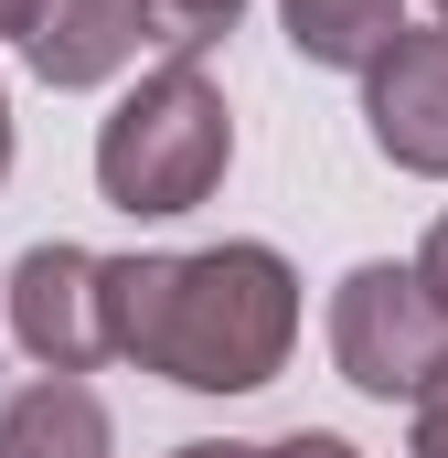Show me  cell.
Wrapping results in <instances>:
<instances>
[{"label": "cell", "mask_w": 448, "mask_h": 458, "mask_svg": "<svg viewBox=\"0 0 448 458\" xmlns=\"http://www.w3.org/2000/svg\"><path fill=\"white\" fill-rule=\"evenodd\" d=\"M0 171H11V97H0Z\"/></svg>", "instance_id": "cell-15"}, {"label": "cell", "mask_w": 448, "mask_h": 458, "mask_svg": "<svg viewBox=\"0 0 448 458\" xmlns=\"http://www.w3.org/2000/svg\"><path fill=\"white\" fill-rule=\"evenodd\" d=\"M299 342V277L278 245H214V256H108V352L193 384V394H256Z\"/></svg>", "instance_id": "cell-1"}, {"label": "cell", "mask_w": 448, "mask_h": 458, "mask_svg": "<svg viewBox=\"0 0 448 458\" xmlns=\"http://www.w3.org/2000/svg\"><path fill=\"white\" fill-rule=\"evenodd\" d=\"M395 32H406L395 0H289V43H299L310 64H332V75H363Z\"/></svg>", "instance_id": "cell-8"}, {"label": "cell", "mask_w": 448, "mask_h": 458, "mask_svg": "<svg viewBox=\"0 0 448 458\" xmlns=\"http://www.w3.org/2000/svg\"><path fill=\"white\" fill-rule=\"evenodd\" d=\"M332 362H341V384H363V394H384V405L438 394L448 310L417 288V267H352L332 288Z\"/></svg>", "instance_id": "cell-3"}, {"label": "cell", "mask_w": 448, "mask_h": 458, "mask_svg": "<svg viewBox=\"0 0 448 458\" xmlns=\"http://www.w3.org/2000/svg\"><path fill=\"white\" fill-rule=\"evenodd\" d=\"M417 288H427V299L448 310V214L427 225V245H417Z\"/></svg>", "instance_id": "cell-10"}, {"label": "cell", "mask_w": 448, "mask_h": 458, "mask_svg": "<svg viewBox=\"0 0 448 458\" xmlns=\"http://www.w3.org/2000/svg\"><path fill=\"white\" fill-rule=\"evenodd\" d=\"M224 160H235V117L203 86V64H160L97 128V192L117 214H193L224 182Z\"/></svg>", "instance_id": "cell-2"}, {"label": "cell", "mask_w": 448, "mask_h": 458, "mask_svg": "<svg viewBox=\"0 0 448 458\" xmlns=\"http://www.w3.org/2000/svg\"><path fill=\"white\" fill-rule=\"evenodd\" d=\"M32 21H43V0H0V32H11V43H22Z\"/></svg>", "instance_id": "cell-13"}, {"label": "cell", "mask_w": 448, "mask_h": 458, "mask_svg": "<svg viewBox=\"0 0 448 458\" xmlns=\"http://www.w3.org/2000/svg\"><path fill=\"white\" fill-rule=\"evenodd\" d=\"M267 458H352V448H341V437H321V427H299V437H278Z\"/></svg>", "instance_id": "cell-12"}, {"label": "cell", "mask_w": 448, "mask_h": 458, "mask_svg": "<svg viewBox=\"0 0 448 458\" xmlns=\"http://www.w3.org/2000/svg\"><path fill=\"white\" fill-rule=\"evenodd\" d=\"M11 331L43 373H97L108 362V256L86 245H32L11 267Z\"/></svg>", "instance_id": "cell-4"}, {"label": "cell", "mask_w": 448, "mask_h": 458, "mask_svg": "<svg viewBox=\"0 0 448 458\" xmlns=\"http://www.w3.org/2000/svg\"><path fill=\"white\" fill-rule=\"evenodd\" d=\"M417 458H448V384L417 394Z\"/></svg>", "instance_id": "cell-11"}, {"label": "cell", "mask_w": 448, "mask_h": 458, "mask_svg": "<svg viewBox=\"0 0 448 458\" xmlns=\"http://www.w3.org/2000/svg\"><path fill=\"white\" fill-rule=\"evenodd\" d=\"M438 384H448V373H438Z\"/></svg>", "instance_id": "cell-17"}, {"label": "cell", "mask_w": 448, "mask_h": 458, "mask_svg": "<svg viewBox=\"0 0 448 458\" xmlns=\"http://www.w3.org/2000/svg\"><path fill=\"white\" fill-rule=\"evenodd\" d=\"M438 21H448V0H438Z\"/></svg>", "instance_id": "cell-16"}, {"label": "cell", "mask_w": 448, "mask_h": 458, "mask_svg": "<svg viewBox=\"0 0 448 458\" xmlns=\"http://www.w3.org/2000/svg\"><path fill=\"white\" fill-rule=\"evenodd\" d=\"M171 458H267V448H224V437H193V448H171Z\"/></svg>", "instance_id": "cell-14"}, {"label": "cell", "mask_w": 448, "mask_h": 458, "mask_svg": "<svg viewBox=\"0 0 448 458\" xmlns=\"http://www.w3.org/2000/svg\"><path fill=\"white\" fill-rule=\"evenodd\" d=\"M363 117L374 149L417 182H448V32H395L363 64Z\"/></svg>", "instance_id": "cell-5"}, {"label": "cell", "mask_w": 448, "mask_h": 458, "mask_svg": "<svg viewBox=\"0 0 448 458\" xmlns=\"http://www.w3.org/2000/svg\"><path fill=\"white\" fill-rule=\"evenodd\" d=\"M235 11H246V0H139V43H160L171 64H193Z\"/></svg>", "instance_id": "cell-9"}, {"label": "cell", "mask_w": 448, "mask_h": 458, "mask_svg": "<svg viewBox=\"0 0 448 458\" xmlns=\"http://www.w3.org/2000/svg\"><path fill=\"white\" fill-rule=\"evenodd\" d=\"M22 54H32V75L54 97L108 86L117 64L139 54V0H43V21L22 32Z\"/></svg>", "instance_id": "cell-6"}, {"label": "cell", "mask_w": 448, "mask_h": 458, "mask_svg": "<svg viewBox=\"0 0 448 458\" xmlns=\"http://www.w3.org/2000/svg\"><path fill=\"white\" fill-rule=\"evenodd\" d=\"M108 405L86 394V373H43L0 405V458H108Z\"/></svg>", "instance_id": "cell-7"}]
</instances>
